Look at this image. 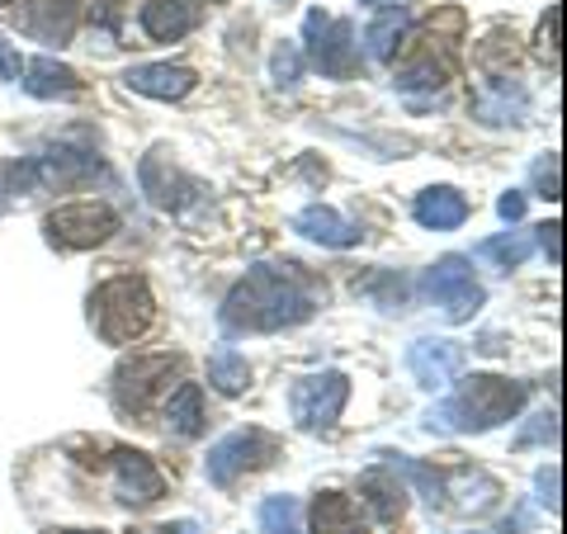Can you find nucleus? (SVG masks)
Here are the masks:
<instances>
[{
    "label": "nucleus",
    "instance_id": "obj_1",
    "mask_svg": "<svg viewBox=\"0 0 567 534\" xmlns=\"http://www.w3.org/2000/svg\"><path fill=\"white\" fill-rule=\"evenodd\" d=\"M322 302V284L303 275V265H256L223 302L227 331H279L308 322Z\"/></svg>",
    "mask_w": 567,
    "mask_h": 534
},
{
    "label": "nucleus",
    "instance_id": "obj_2",
    "mask_svg": "<svg viewBox=\"0 0 567 534\" xmlns=\"http://www.w3.org/2000/svg\"><path fill=\"white\" fill-rule=\"evenodd\" d=\"M525 407V383L511 379H492V373H477V379H464L431 412L435 431H492V425L511 421Z\"/></svg>",
    "mask_w": 567,
    "mask_h": 534
},
{
    "label": "nucleus",
    "instance_id": "obj_3",
    "mask_svg": "<svg viewBox=\"0 0 567 534\" xmlns=\"http://www.w3.org/2000/svg\"><path fill=\"white\" fill-rule=\"evenodd\" d=\"M91 317H95V331H100L110 346L137 341V336L152 327V317H156V302H152L147 279L118 275V279H110V284H100L95 298H91Z\"/></svg>",
    "mask_w": 567,
    "mask_h": 534
},
{
    "label": "nucleus",
    "instance_id": "obj_4",
    "mask_svg": "<svg viewBox=\"0 0 567 534\" xmlns=\"http://www.w3.org/2000/svg\"><path fill=\"white\" fill-rule=\"evenodd\" d=\"M350 402V379L346 373H312V379H298L293 393H289V412L293 421L312 435H327L336 421H341V407Z\"/></svg>",
    "mask_w": 567,
    "mask_h": 534
},
{
    "label": "nucleus",
    "instance_id": "obj_5",
    "mask_svg": "<svg viewBox=\"0 0 567 534\" xmlns=\"http://www.w3.org/2000/svg\"><path fill=\"white\" fill-rule=\"evenodd\" d=\"M279 454V440L270 431H256V425H246V431H233L227 440H218L208 450V483L213 487H227V483H237L241 473H251V469H265L270 459Z\"/></svg>",
    "mask_w": 567,
    "mask_h": 534
},
{
    "label": "nucleus",
    "instance_id": "obj_6",
    "mask_svg": "<svg viewBox=\"0 0 567 534\" xmlns=\"http://www.w3.org/2000/svg\"><path fill=\"white\" fill-rule=\"evenodd\" d=\"M421 289H425V298H431L440 312L450 317V322H468V317H473L477 308H483V289H477L473 265H468L464 256H445V260H435L431 270H425Z\"/></svg>",
    "mask_w": 567,
    "mask_h": 534
},
{
    "label": "nucleus",
    "instance_id": "obj_7",
    "mask_svg": "<svg viewBox=\"0 0 567 534\" xmlns=\"http://www.w3.org/2000/svg\"><path fill=\"white\" fill-rule=\"evenodd\" d=\"M43 227L58 251H91V246H100L114 233L118 218H114V208H104V204H66L58 213H48Z\"/></svg>",
    "mask_w": 567,
    "mask_h": 534
},
{
    "label": "nucleus",
    "instance_id": "obj_8",
    "mask_svg": "<svg viewBox=\"0 0 567 534\" xmlns=\"http://www.w3.org/2000/svg\"><path fill=\"white\" fill-rule=\"evenodd\" d=\"M308 58L322 76H350L354 71V24L350 20H327L322 10L308 14Z\"/></svg>",
    "mask_w": 567,
    "mask_h": 534
},
{
    "label": "nucleus",
    "instance_id": "obj_9",
    "mask_svg": "<svg viewBox=\"0 0 567 534\" xmlns=\"http://www.w3.org/2000/svg\"><path fill=\"white\" fill-rule=\"evenodd\" d=\"M175 373V360L171 355H133V360H123L114 369V398L123 412H142V407L152 402V393L162 383H171Z\"/></svg>",
    "mask_w": 567,
    "mask_h": 534
},
{
    "label": "nucleus",
    "instance_id": "obj_10",
    "mask_svg": "<svg viewBox=\"0 0 567 534\" xmlns=\"http://www.w3.org/2000/svg\"><path fill=\"white\" fill-rule=\"evenodd\" d=\"M14 24H20V33H29V39L39 43H66L71 33H76V6L71 0H14L10 6Z\"/></svg>",
    "mask_w": 567,
    "mask_h": 534
},
{
    "label": "nucleus",
    "instance_id": "obj_11",
    "mask_svg": "<svg viewBox=\"0 0 567 534\" xmlns=\"http://www.w3.org/2000/svg\"><path fill=\"white\" fill-rule=\"evenodd\" d=\"M142 189L152 194V204H156V208H171V213H181L185 204L199 199V185H194L189 175H181V171L171 166L166 147H156L152 156H142Z\"/></svg>",
    "mask_w": 567,
    "mask_h": 534
},
{
    "label": "nucleus",
    "instance_id": "obj_12",
    "mask_svg": "<svg viewBox=\"0 0 567 534\" xmlns=\"http://www.w3.org/2000/svg\"><path fill=\"white\" fill-rule=\"evenodd\" d=\"M406 369H412V379L421 388H445L458 379V369H464V346L454 341H416L406 350Z\"/></svg>",
    "mask_w": 567,
    "mask_h": 534
},
{
    "label": "nucleus",
    "instance_id": "obj_13",
    "mask_svg": "<svg viewBox=\"0 0 567 534\" xmlns=\"http://www.w3.org/2000/svg\"><path fill=\"white\" fill-rule=\"evenodd\" d=\"M137 20H142V29H147V39L175 43L199 24V6H194V0H147Z\"/></svg>",
    "mask_w": 567,
    "mask_h": 534
},
{
    "label": "nucleus",
    "instance_id": "obj_14",
    "mask_svg": "<svg viewBox=\"0 0 567 534\" xmlns=\"http://www.w3.org/2000/svg\"><path fill=\"white\" fill-rule=\"evenodd\" d=\"M114 473H118V496L123 502H156V496L166 492V477L147 454L118 450L114 454Z\"/></svg>",
    "mask_w": 567,
    "mask_h": 534
},
{
    "label": "nucleus",
    "instance_id": "obj_15",
    "mask_svg": "<svg viewBox=\"0 0 567 534\" xmlns=\"http://www.w3.org/2000/svg\"><path fill=\"white\" fill-rule=\"evenodd\" d=\"M133 85L137 95H152V100H185L194 91V71L189 66H171V62H156V66H133L128 76H123Z\"/></svg>",
    "mask_w": 567,
    "mask_h": 534
},
{
    "label": "nucleus",
    "instance_id": "obj_16",
    "mask_svg": "<svg viewBox=\"0 0 567 534\" xmlns=\"http://www.w3.org/2000/svg\"><path fill=\"white\" fill-rule=\"evenodd\" d=\"M293 233L308 237V242H322V246H354V242H360V227L346 223L341 213L327 208V204H312V208L298 213V218H293Z\"/></svg>",
    "mask_w": 567,
    "mask_h": 534
},
{
    "label": "nucleus",
    "instance_id": "obj_17",
    "mask_svg": "<svg viewBox=\"0 0 567 534\" xmlns=\"http://www.w3.org/2000/svg\"><path fill=\"white\" fill-rule=\"evenodd\" d=\"M468 218V199L458 189L450 185H435V189H425L416 194V223L421 227H435V233H450V227H458Z\"/></svg>",
    "mask_w": 567,
    "mask_h": 534
},
{
    "label": "nucleus",
    "instance_id": "obj_18",
    "mask_svg": "<svg viewBox=\"0 0 567 534\" xmlns=\"http://www.w3.org/2000/svg\"><path fill=\"white\" fill-rule=\"evenodd\" d=\"M360 496H364L369 511H374L383 525L402 521V511H406V487L398 483V473H393V469H374V473H364V477H360Z\"/></svg>",
    "mask_w": 567,
    "mask_h": 534
},
{
    "label": "nucleus",
    "instance_id": "obj_19",
    "mask_svg": "<svg viewBox=\"0 0 567 534\" xmlns=\"http://www.w3.org/2000/svg\"><path fill=\"white\" fill-rule=\"evenodd\" d=\"M24 91L39 100H66L81 91V76L52 58H33V62H24Z\"/></svg>",
    "mask_w": 567,
    "mask_h": 534
},
{
    "label": "nucleus",
    "instance_id": "obj_20",
    "mask_svg": "<svg viewBox=\"0 0 567 534\" xmlns=\"http://www.w3.org/2000/svg\"><path fill=\"white\" fill-rule=\"evenodd\" d=\"M312 534H369V525H364V515L354 511L350 496L322 492L312 502Z\"/></svg>",
    "mask_w": 567,
    "mask_h": 534
},
{
    "label": "nucleus",
    "instance_id": "obj_21",
    "mask_svg": "<svg viewBox=\"0 0 567 534\" xmlns=\"http://www.w3.org/2000/svg\"><path fill=\"white\" fill-rule=\"evenodd\" d=\"M208 383L218 388L223 398H237V393L251 388V364H246L233 346H218L208 355Z\"/></svg>",
    "mask_w": 567,
    "mask_h": 534
},
{
    "label": "nucleus",
    "instance_id": "obj_22",
    "mask_svg": "<svg viewBox=\"0 0 567 534\" xmlns=\"http://www.w3.org/2000/svg\"><path fill=\"white\" fill-rule=\"evenodd\" d=\"M166 431L185 435V440L204 431V393H199V383L175 388V398L166 402Z\"/></svg>",
    "mask_w": 567,
    "mask_h": 534
},
{
    "label": "nucleus",
    "instance_id": "obj_23",
    "mask_svg": "<svg viewBox=\"0 0 567 534\" xmlns=\"http://www.w3.org/2000/svg\"><path fill=\"white\" fill-rule=\"evenodd\" d=\"M511 114H525V91L511 85V76H496L492 91L477 95V119L483 123H506Z\"/></svg>",
    "mask_w": 567,
    "mask_h": 534
},
{
    "label": "nucleus",
    "instance_id": "obj_24",
    "mask_svg": "<svg viewBox=\"0 0 567 534\" xmlns=\"http://www.w3.org/2000/svg\"><path fill=\"white\" fill-rule=\"evenodd\" d=\"M445 81H450V66L435 62L431 52H421V58H412L398 71V91H440Z\"/></svg>",
    "mask_w": 567,
    "mask_h": 534
},
{
    "label": "nucleus",
    "instance_id": "obj_25",
    "mask_svg": "<svg viewBox=\"0 0 567 534\" xmlns=\"http://www.w3.org/2000/svg\"><path fill=\"white\" fill-rule=\"evenodd\" d=\"M529 251H535V237H525V233H506V237H492V242L477 246V256L496 260L502 270H516V265H525Z\"/></svg>",
    "mask_w": 567,
    "mask_h": 534
},
{
    "label": "nucleus",
    "instance_id": "obj_26",
    "mask_svg": "<svg viewBox=\"0 0 567 534\" xmlns=\"http://www.w3.org/2000/svg\"><path fill=\"white\" fill-rule=\"evenodd\" d=\"M402 29H406V10L398 6V10H388L383 20H374V29L364 33V43H369V58H388V52L398 48V39H402Z\"/></svg>",
    "mask_w": 567,
    "mask_h": 534
},
{
    "label": "nucleus",
    "instance_id": "obj_27",
    "mask_svg": "<svg viewBox=\"0 0 567 534\" xmlns=\"http://www.w3.org/2000/svg\"><path fill=\"white\" fill-rule=\"evenodd\" d=\"M260 530L265 534H298V502L293 496H270L260 506Z\"/></svg>",
    "mask_w": 567,
    "mask_h": 534
},
{
    "label": "nucleus",
    "instance_id": "obj_28",
    "mask_svg": "<svg viewBox=\"0 0 567 534\" xmlns=\"http://www.w3.org/2000/svg\"><path fill=\"white\" fill-rule=\"evenodd\" d=\"M270 71H275V85H279V91H293L298 76H303V52H298L293 43H284V48L275 52Z\"/></svg>",
    "mask_w": 567,
    "mask_h": 534
},
{
    "label": "nucleus",
    "instance_id": "obj_29",
    "mask_svg": "<svg viewBox=\"0 0 567 534\" xmlns=\"http://www.w3.org/2000/svg\"><path fill=\"white\" fill-rule=\"evenodd\" d=\"M535 189H539V199H563V175H558V152H548L535 162Z\"/></svg>",
    "mask_w": 567,
    "mask_h": 534
},
{
    "label": "nucleus",
    "instance_id": "obj_30",
    "mask_svg": "<svg viewBox=\"0 0 567 534\" xmlns=\"http://www.w3.org/2000/svg\"><path fill=\"white\" fill-rule=\"evenodd\" d=\"M558 29H563V6H548V20L539 29V52L548 62H558Z\"/></svg>",
    "mask_w": 567,
    "mask_h": 534
},
{
    "label": "nucleus",
    "instance_id": "obj_31",
    "mask_svg": "<svg viewBox=\"0 0 567 534\" xmlns=\"http://www.w3.org/2000/svg\"><path fill=\"white\" fill-rule=\"evenodd\" d=\"M554 435H558V417H554V412H544V417H535V421H529L525 431L516 435V444L525 450V444H535V440H554Z\"/></svg>",
    "mask_w": 567,
    "mask_h": 534
},
{
    "label": "nucleus",
    "instance_id": "obj_32",
    "mask_svg": "<svg viewBox=\"0 0 567 534\" xmlns=\"http://www.w3.org/2000/svg\"><path fill=\"white\" fill-rule=\"evenodd\" d=\"M539 246L548 251V260L563 265V227H558V223H544V227H539Z\"/></svg>",
    "mask_w": 567,
    "mask_h": 534
},
{
    "label": "nucleus",
    "instance_id": "obj_33",
    "mask_svg": "<svg viewBox=\"0 0 567 534\" xmlns=\"http://www.w3.org/2000/svg\"><path fill=\"white\" fill-rule=\"evenodd\" d=\"M20 71H24L20 52H14V43L0 39V76H6V81H20Z\"/></svg>",
    "mask_w": 567,
    "mask_h": 534
},
{
    "label": "nucleus",
    "instance_id": "obj_34",
    "mask_svg": "<svg viewBox=\"0 0 567 534\" xmlns=\"http://www.w3.org/2000/svg\"><path fill=\"white\" fill-rule=\"evenodd\" d=\"M539 492H544V502H548V511H558V469H539Z\"/></svg>",
    "mask_w": 567,
    "mask_h": 534
},
{
    "label": "nucleus",
    "instance_id": "obj_35",
    "mask_svg": "<svg viewBox=\"0 0 567 534\" xmlns=\"http://www.w3.org/2000/svg\"><path fill=\"white\" fill-rule=\"evenodd\" d=\"M496 213H502V218H511V223H516L520 213H525V194H516V189H511V194H502V204H496Z\"/></svg>",
    "mask_w": 567,
    "mask_h": 534
},
{
    "label": "nucleus",
    "instance_id": "obj_36",
    "mask_svg": "<svg viewBox=\"0 0 567 534\" xmlns=\"http://www.w3.org/2000/svg\"><path fill=\"white\" fill-rule=\"evenodd\" d=\"M62 534H100V530H62Z\"/></svg>",
    "mask_w": 567,
    "mask_h": 534
},
{
    "label": "nucleus",
    "instance_id": "obj_37",
    "mask_svg": "<svg viewBox=\"0 0 567 534\" xmlns=\"http://www.w3.org/2000/svg\"><path fill=\"white\" fill-rule=\"evenodd\" d=\"M360 6H383V0H360Z\"/></svg>",
    "mask_w": 567,
    "mask_h": 534
},
{
    "label": "nucleus",
    "instance_id": "obj_38",
    "mask_svg": "<svg viewBox=\"0 0 567 534\" xmlns=\"http://www.w3.org/2000/svg\"><path fill=\"white\" fill-rule=\"evenodd\" d=\"M213 6H223V0H213Z\"/></svg>",
    "mask_w": 567,
    "mask_h": 534
}]
</instances>
